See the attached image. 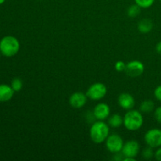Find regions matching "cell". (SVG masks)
<instances>
[{"mask_svg": "<svg viewBox=\"0 0 161 161\" xmlns=\"http://www.w3.org/2000/svg\"><path fill=\"white\" fill-rule=\"evenodd\" d=\"M109 135V127L103 120H97L91 125L90 129V137L95 144L105 142Z\"/></svg>", "mask_w": 161, "mask_h": 161, "instance_id": "6da1fadb", "label": "cell"}, {"mask_svg": "<svg viewBox=\"0 0 161 161\" xmlns=\"http://www.w3.org/2000/svg\"><path fill=\"white\" fill-rule=\"evenodd\" d=\"M20 42L13 36H6L0 40V53L6 58L14 57L20 50Z\"/></svg>", "mask_w": 161, "mask_h": 161, "instance_id": "7a4b0ae2", "label": "cell"}, {"mask_svg": "<svg viewBox=\"0 0 161 161\" xmlns=\"http://www.w3.org/2000/svg\"><path fill=\"white\" fill-rule=\"evenodd\" d=\"M144 119L140 111L135 109L128 110L124 116V125L130 131H136L143 125Z\"/></svg>", "mask_w": 161, "mask_h": 161, "instance_id": "3957f363", "label": "cell"}, {"mask_svg": "<svg viewBox=\"0 0 161 161\" xmlns=\"http://www.w3.org/2000/svg\"><path fill=\"white\" fill-rule=\"evenodd\" d=\"M107 94V87L104 83H95L91 84L86 91V96L92 101H99L105 97Z\"/></svg>", "mask_w": 161, "mask_h": 161, "instance_id": "277c9868", "label": "cell"}, {"mask_svg": "<svg viewBox=\"0 0 161 161\" xmlns=\"http://www.w3.org/2000/svg\"><path fill=\"white\" fill-rule=\"evenodd\" d=\"M124 140L122 137L118 134H112L109 135L105 140V146L108 151L112 153H120L124 146Z\"/></svg>", "mask_w": 161, "mask_h": 161, "instance_id": "5b68a950", "label": "cell"}, {"mask_svg": "<svg viewBox=\"0 0 161 161\" xmlns=\"http://www.w3.org/2000/svg\"><path fill=\"white\" fill-rule=\"evenodd\" d=\"M144 140L148 146L155 149L161 146V130L153 128L148 130L144 136Z\"/></svg>", "mask_w": 161, "mask_h": 161, "instance_id": "8992f818", "label": "cell"}, {"mask_svg": "<svg viewBox=\"0 0 161 161\" xmlns=\"http://www.w3.org/2000/svg\"><path fill=\"white\" fill-rule=\"evenodd\" d=\"M140 151V145L136 140H129L124 144L121 153L124 157L136 158Z\"/></svg>", "mask_w": 161, "mask_h": 161, "instance_id": "52a82bcc", "label": "cell"}, {"mask_svg": "<svg viewBox=\"0 0 161 161\" xmlns=\"http://www.w3.org/2000/svg\"><path fill=\"white\" fill-rule=\"evenodd\" d=\"M145 71V65L142 61L134 60L127 64L125 72L130 77H138L142 75Z\"/></svg>", "mask_w": 161, "mask_h": 161, "instance_id": "ba28073f", "label": "cell"}, {"mask_svg": "<svg viewBox=\"0 0 161 161\" xmlns=\"http://www.w3.org/2000/svg\"><path fill=\"white\" fill-rule=\"evenodd\" d=\"M93 114L97 120H105L110 116V108L106 103H98L93 109Z\"/></svg>", "mask_w": 161, "mask_h": 161, "instance_id": "9c48e42d", "label": "cell"}, {"mask_svg": "<svg viewBox=\"0 0 161 161\" xmlns=\"http://www.w3.org/2000/svg\"><path fill=\"white\" fill-rule=\"evenodd\" d=\"M87 96L86 94L77 91L73 93L69 97V104L74 108H81L87 102Z\"/></svg>", "mask_w": 161, "mask_h": 161, "instance_id": "30bf717a", "label": "cell"}, {"mask_svg": "<svg viewBox=\"0 0 161 161\" xmlns=\"http://www.w3.org/2000/svg\"><path fill=\"white\" fill-rule=\"evenodd\" d=\"M118 104L119 106L125 110H130L135 105V100L133 96L129 93H122L118 97Z\"/></svg>", "mask_w": 161, "mask_h": 161, "instance_id": "8fae6325", "label": "cell"}, {"mask_svg": "<svg viewBox=\"0 0 161 161\" xmlns=\"http://www.w3.org/2000/svg\"><path fill=\"white\" fill-rule=\"evenodd\" d=\"M15 91L10 85L2 83L0 84V102H6L10 101L14 95Z\"/></svg>", "mask_w": 161, "mask_h": 161, "instance_id": "7c38bea8", "label": "cell"}, {"mask_svg": "<svg viewBox=\"0 0 161 161\" xmlns=\"http://www.w3.org/2000/svg\"><path fill=\"white\" fill-rule=\"evenodd\" d=\"M153 28V21L149 18H144L139 21L138 25V30L142 34H147L150 32Z\"/></svg>", "mask_w": 161, "mask_h": 161, "instance_id": "4fadbf2b", "label": "cell"}, {"mask_svg": "<svg viewBox=\"0 0 161 161\" xmlns=\"http://www.w3.org/2000/svg\"><path fill=\"white\" fill-rule=\"evenodd\" d=\"M108 124L111 127L117 128V127H120L122 124H124V118L120 115L115 113V114H113L108 116Z\"/></svg>", "mask_w": 161, "mask_h": 161, "instance_id": "5bb4252c", "label": "cell"}, {"mask_svg": "<svg viewBox=\"0 0 161 161\" xmlns=\"http://www.w3.org/2000/svg\"><path fill=\"white\" fill-rule=\"evenodd\" d=\"M155 108V104L153 101L151 100H146L143 101L141 104H140L139 109L140 112L142 113H150L153 112Z\"/></svg>", "mask_w": 161, "mask_h": 161, "instance_id": "9a60e30c", "label": "cell"}, {"mask_svg": "<svg viewBox=\"0 0 161 161\" xmlns=\"http://www.w3.org/2000/svg\"><path fill=\"white\" fill-rule=\"evenodd\" d=\"M140 12H141V7L138 6L137 4L131 5L127 9V16L131 18H135L137 16L139 15Z\"/></svg>", "mask_w": 161, "mask_h": 161, "instance_id": "2e32d148", "label": "cell"}, {"mask_svg": "<svg viewBox=\"0 0 161 161\" xmlns=\"http://www.w3.org/2000/svg\"><path fill=\"white\" fill-rule=\"evenodd\" d=\"M10 86L15 92H18V91H20V90L22 89V87H23V81L21 80V79L17 78H17H14V80L11 81Z\"/></svg>", "mask_w": 161, "mask_h": 161, "instance_id": "e0dca14e", "label": "cell"}, {"mask_svg": "<svg viewBox=\"0 0 161 161\" xmlns=\"http://www.w3.org/2000/svg\"><path fill=\"white\" fill-rule=\"evenodd\" d=\"M154 2L155 0H135V4H137L141 8H144V9L151 7L153 5Z\"/></svg>", "mask_w": 161, "mask_h": 161, "instance_id": "ac0fdd59", "label": "cell"}, {"mask_svg": "<svg viewBox=\"0 0 161 161\" xmlns=\"http://www.w3.org/2000/svg\"><path fill=\"white\" fill-rule=\"evenodd\" d=\"M142 157L145 160H150V159H152L154 157V152L153 150V148L149 146V147L143 149V151L142 152Z\"/></svg>", "mask_w": 161, "mask_h": 161, "instance_id": "d6986e66", "label": "cell"}, {"mask_svg": "<svg viewBox=\"0 0 161 161\" xmlns=\"http://www.w3.org/2000/svg\"><path fill=\"white\" fill-rule=\"evenodd\" d=\"M126 66H127V64H125V62H124L123 61H118L115 64V69L117 72H122L125 71Z\"/></svg>", "mask_w": 161, "mask_h": 161, "instance_id": "ffe728a7", "label": "cell"}, {"mask_svg": "<svg viewBox=\"0 0 161 161\" xmlns=\"http://www.w3.org/2000/svg\"><path fill=\"white\" fill-rule=\"evenodd\" d=\"M154 116H155L156 120L158 123L161 124V106H159L154 111Z\"/></svg>", "mask_w": 161, "mask_h": 161, "instance_id": "44dd1931", "label": "cell"}, {"mask_svg": "<svg viewBox=\"0 0 161 161\" xmlns=\"http://www.w3.org/2000/svg\"><path fill=\"white\" fill-rule=\"evenodd\" d=\"M154 96L157 100L161 102V85H159L158 86L156 87L155 91H154Z\"/></svg>", "mask_w": 161, "mask_h": 161, "instance_id": "7402d4cb", "label": "cell"}, {"mask_svg": "<svg viewBox=\"0 0 161 161\" xmlns=\"http://www.w3.org/2000/svg\"><path fill=\"white\" fill-rule=\"evenodd\" d=\"M154 157H155V159L157 160L161 161V146L160 147L157 148L156 152L154 153Z\"/></svg>", "mask_w": 161, "mask_h": 161, "instance_id": "603a6c76", "label": "cell"}, {"mask_svg": "<svg viewBox=\"0 0 161 161\" xmlns=\"http://www.w3.org/2000/svg\"><path fill=\"white\" fill-rule=\"evenodd\" d=\"M156 51L159 53V54L161 55V41L158 42L156 46Z\"/></svg>", "mask_w": 161, "mask_h": 161, "instance_id": "cb8c5ba5", "label": "cell"}, {"mask_svg": "<svg viewBox=\"0 0 161 161\" xmlns=\"http://www.w3.org/2000/svg\"><path fill=\"white\" fill-rule=\"evenodd\" d=\"M5 1H6V0H0V5L3 4V3H5Z\"/></svg>", "mask_w": 161, "mask_h": 161, "instance_id": "d4e9b609", "label": "cell"}, {"mask_svg": "<svg viewBox=\"0 0 161 161\" xmlns=\"http://www.w3.org/2000/svg\"><path fill=\"white\" fill-rule=\"evenodd\" d=\"M160 2H161V0H160Z\"/></svg>", "mask_w": 161, "mask_h": 161, "instance_id": "484cf974", "label": "cell"}, {"mask_svg": "<svg viewBox=\"0 0 161 161\" xmlns=\"http://www.w3.org/2000/svg\"><path fill=\"white\" fill-rule=\"evenodd\" d=\"M0 54H1V53H0Z\"/></svg>", "mask_w": 161, "mask_h": 161, "instance_id": "4316f807", "label": "cell"}]
</instances>
